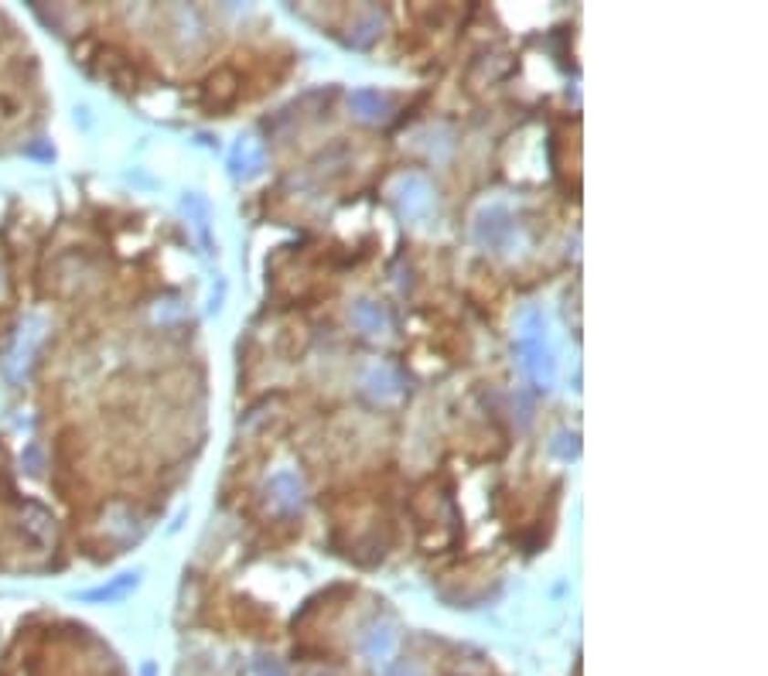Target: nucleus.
<instances>
[{"label":"nucleus","mask_w":768,"mask_h":676,"mask_svg":"<svg viewBox=\"0 0 768 676\" xmlns=\"http://www.w3.org/2000/svg\"><path fill=\"white\" fill-rule=\"evenodd\" d=\"M520 355H522V369L526 376L533 379L536 386L547 390L553 383V373H557V363H553V352L547 349V325L536 312H530L522 318V335H520Z\"/></svg>","instance_id":"f257e3e1"},{"label":"nucleus","mask_w":768,"mask_h":676,"mask_svg":"<svg viewBox=\"0 0 768 676\" xmlns=\"http://www.w3.org/2000/svg\"><path fill=\"white\" fill-rule=\"evenodd\" d=\"M267 502L274 506V512L280 516H290L304 506V481L294 475V471H277L270 485H267Z\"/></svg>","instance_id":"f03ea898"},{"label":"nucleus","mask_w":768,"mask_h":676,"mask_svg":"<svg viewBox=\"0 0 768 676\" xmlns=\"http://www.w3.org/2000/svg\"><path fill=\"white\" fill-rule=\"evenodd\" d=\"M512 216H509L506 208H485L482 216H479V222H475V236L482 239L485 247L492 249H502L509 243V236H512Z\"/></svg>","instance_id":"7ed1b4c3"},{"label":"nucleus","mask_w":768,"mask_h":676,"mask_svg":"<svg viewBox=\"0 0 768 676\" xmlns=\"http://www.w3.org/2000/svg\"><path fill=\"white\" fill-rule=\"evenodd\" d=\"M396 202H400V208H404V216H410V219H424V216L430 212V206H434V195H430V188H427L424 178H417V174H406L404 182H400Z\"/></svg>","instance_id":"20e7f679"},{"label":"nucleus","mask_w":768,"mask_h":676,"mask_svg":"<svg viewBox=\"0 0 768 676\" xmlns=\"http://www.w3.org/2000/svg\"><path fill=\"white\" fill-rule=\"evenodd\" d=\"M365 390L379 396V400H396L404 393V376L393 369V365H373L365 373Z\"/></svg>","instance_id":"39448f33"},{"label":"nucleus","mask_w":768,"mask_h":676,"mask_svg":"<svg viewBox=\"0 0 768 676\" xmlns=\"http://www.w3.org/2000/svg\"><path fill=\"white\" fill-rule=\"evenodd\" d=\"M352 325L365 332V335H383L390 328V318H386L383 304H376V301H355L352 304Z\"/></svg>","instance_id":"423d86ee"},{"label":"nucleus","mask_w":768,"mask_h":676,"mask_svg":"<svg viewBox=\"0 0 768 676\" xmlns=\"http://www.w3.org/2000/svg\"><path fill=\"white\" fill-rule=\"evenodd\" d=\"M349 106L355 110V117L363 120H379L390 113V96L379 90H355L349 96Z\"/></svg>","instance_id":"0eeeda50"},{"label":"nucleus","mask_w":768,"mask_h":676,"mask_svg":"<svg viewBox=\"0 0 768 676\" xmlns=\"http://www.w3.org/2000/svg\"><path fill=\"white\" fill-rule=\"evenodd\" d=\"M393 650H396V632H393L390 625H376L363 639V652L369 663H386L393 656Z\"/></svg>","instance_id":"6e6552de"},{"label":"nucleus","mask_w":768,"mask_h":676,"mask_svg":"<svg viewBox=\"0 0 768 676\" xmlns=\"http://www.w3.org/2000/svg\"><path fill=\"white\" fill-rule=\"evenodd\" d=\"M25 113V100L14 90H0V123H14Z\"/></svg>","instance_id":"1a4fd4ad"},{"label":"nucleus","mask_w":768,"mask_h":676,"mask_svg":"<svg viewBox=\"0 0 768 676\" xmlns=\"http://www.w3.org/2000/svg\"><path fill=\"white\" fill-rule=\"evenodd\" d=\"M137 585V577L133 574H127V577H120L117 585H110V587H100V591H86V598L89 601H113V598H123L131 587Z\"/></svg>","instance_id":"9d476101"},{"label":"nucleus","mask_w":768,"mask_h":676,"mask_svg":"<svg viewBox=\"0 0 768 676\" xmlns=\"http://www.w3.org/2000/svg\"><path fill=\"white\" fill-rule=\"evenodd\" d=\"M427 147L434 157H447V151L455 147V141H451V131H430L427 133Z\"/></svg>","instance_id":"9b49d317"},{"label":"nucleus","mask_w":768,"mask_h":676,"mask_svg":"<svg viewBox=\"0 0 768 676\" xmlns=\"http://www.w3.org/2000/svg\"><path fill=\"white\" fill-rule=\"evenodd\" d=\"M386 676H427V673H424V666L414 663V660H400L396 666L386 670Z\"/></svg>","instance_id":"f8f14e48"},{"label":"nucleus","mask_w":768,"mask_h":676,"mask_svg":"<svg viewBox=\"0 0 768 676\" xmlns=\"http://www.w3.org/2000/svg\"><path fill=\"white\" fill-rule=\"evenodd\" d=\"M0 294H4V277H0Z\"/></svg>","instance_id":"ddd939ff"},{"label":"nucleus","mask_w":768,"mask_h":676,"mask_svg":"<svg viewBox=\"0 0 768 676\" xmlns=\"http://www.w3.org/2000/svg\"><path fill=\"white\" fill-rule=\"evenodd\" d=\"M318 676H328V673H318Z\"/></svg>","instance_id":"4468645a"}]
</instances>
